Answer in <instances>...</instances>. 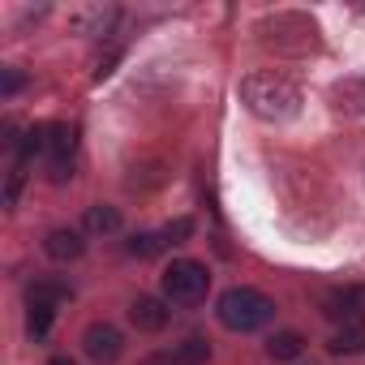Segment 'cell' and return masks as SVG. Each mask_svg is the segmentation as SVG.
Wrapping results in <instances>:
<instances>
[{
  "instance_id": "6da1fadb",
  "label": "cell",
  "mask_w": 365,
  "mask_h": 365,
  "mask_svg": "<svg viewBox=\"0 0 365 365\" xmlns=\"http://www.w3.org/2000/svg\"><path fill=\"white\" fill-rule=\"evenodd\" d=\"M241 103H245L258 120L279 125V120H292V116L301 112V91H297L284 73L258 69V73H245V78H241Z\"/></svg>"
},
{
  "instance_id": "7a4b0ae2",
  "label": "cell",
  "mask_w": 365,
  "mask_h": 365,
  "mask_svg": "<svg viewBox=\"0 0 365 365\" xmlns=\"http://www.w3.org/2000/svg\"><path fill=\"white\" fill-rule=\"evenodd\" d=\"M258 39L275 56H309V52L322 48L318 22L309 14H271V18H262L258 22Z\"/></svg>"
},
{
  "instance_id": "3957f363",
  "label": "cell",
  "mask_w": 365,
  "mask_h": 365,
  "mask_svg": "<svg viewBox=\"0 0 365 365\" xmlns=\"http://www.w3.org/2000/svg\"><path fill=\"white\" fill-rule=\"evenodd\" d=\"M215 314H220V322H224L228 331L250 335V331H258V327H267V322L275 318V301H271L267 292L241 284V288H228V292L220 297Z\"/></svg>"
},
{
  "instance_id": "277c9868",
  "label": "cell",
  "mask_w": 365,
  "mask_h": 365,
  "mask_svg": "<svg viewBox=\"0 0 365 365\" xmlns=\"http://www.w3.org/2000/svg\"><path fill=\"white\" fill-rule=\"evenodd\" d=\"M159 288H163V301L168 305H198L211 288V271L194 258H176L163 275H159Z\"/></svg>"
},
{
  "instance_id": "5b68a950",
  "label": "cell",
  "mask_w": 365,
  "mask_h": 365,
  "mask_svg": "<svg viewBox=\"0 0 365 365\" xmlns=\"http://www.w3.org/2000/svg\"><path fill=\"white\" fill-rule=\"evenodd\" d=\"M82 352H86L95 365H112V361H120V352H125V335H120L112 322H91L86 335H82Z\"/></svg>"
},
{
  "instance_id": "8992f818",
  "label": "cell",
  "mask_w": 365,
  "mask_h": 365,
  "mask_svg": "<svg viewBox=\"0 0 365 365\" xmlns=\"http://www.w3.org/2000/svg\"><path fill=\"white\" fill-rule=\"evenodd\" d=\"M129 322L142 331V335H159L168 322H172V305L163 297H133L129 305Z\"/></svg>"
},
{
  "instance_id": "52a82bcc",
  "label": "cell",
  "mask_w": 365,
  "mask_h": 365,
  "mask_svg": "<svg viewBox=\"0 0 365 365\" xmlns=\"http://www.w3.org/2000/svg\"><path fill=\"white\" fill-rule=\"evenodd\" d=\"M322 314L327 318H335V322H352V318H361L365 314V284H348V288H335V292H327L322 297Z\"/></svg>"
},
{
  "instance_id": "ba28073f",
  "label": "cell",
  "mask_w": 365,
  "mask_h": 365,
  "mask_svg": "<svg viewBox=\"0 0 365 365\" xmlns=\"http://www.w3.org/2000/svg\"><path fill=\"white\" fill-rule=\"evenodd\" d=\"M43 250H48L52 262H73V258L86 254V232L82 228H52L48 241H43Z\"/></svg>"
},
{
  "instance_id": "9c48e42d",
  "label": "cell",
  "mask_w": 365,
  "mask_h": 365,
  "mask_svg": "<svg viewBox=\"0 0 365 365\" xmlns=\"http://www.w3.org/2000/svg\"><path fill=\"white\" fill-rule=\"evenodd\" d=\"M331 103H335L344 116H365V73L339 78V82L331 86Z\"/></svg>"
},
{
  "instance_id": "30bf717a",
  "label": "cell",
  "mask_w": 365,
  "mask_h": 365,
  "mask_svg": "<svg viewBox=\"0 0 365 365\" xmlns=\"http://www.w3.org/2000/svg\"><path fill=\"white\" fill-rule=\"evenodd\" d=\"M327 352L331 356H356V352H365V322H348L344 331H335L331 344H327Z\"/></svg>"
},
{
  "instance_id": "8fae6325",
  "label": "cell",
  "mask_w": 365,
  "mask_h": 365,
  "mask_svg": "<svg viewBox=\"0 0 365 365\" xmlns=\"http://www.w3.org/2000/svg\"><path fill=\"white\" fill-rule=\"evenodd\" d=\"M301 352H305V335L301 331H275L267 339V356L271 361H297Z\"/></svg>"
},
{
  "instance_id": "7c38bea8",
  "label": "cell",
  "mask_w": 365,
  "mask_h": 365,
  "mask_svg": "<svg viewBox=\"0 0 365 365\" xmlns=\"http://www.w3.org/2000/svg\"><path fill=\"white\" fill-rule=\"evenodd\" d=\"M82 228L86 232H95V237H112L116 228H120V211L116 207H86V220H82Z\"/></svg>"
},
{
  "instance_id": "4fadbf2b",
  "label": "cell",
  "mask_w": 365,
  "mask_h": 365,
  "mask_svg": "<svg viewBox=\"0 0 365 365\" xmlns=\"http://www.w3.org/2000/svg\"><path fill=\"white\" fill-rule=\"evenodd\" d=\"M172 361H176V365H207V361H211V344L198 339V335H190V339H180V344L172 348Z\"/></svg>"
},
{
  "instance_id": "5bb4252c",
  "label": "cell",
  "mask_w": 365,
  "mask_h": 365,
  "mask_svg": "<svg viewBox=\"0 0 365 365\" xmlns=\"http://www.w3.org/2000/svg\"><path fill=\"white\" fill-rule=\"evenodd\" d=\"M52 318H56V305L26 301V335H31V339H43V335L52 331Z\"/></svg>"
},
{
  "instance_id": "9a60e30c",
  "label": "cell",
  "mask_w": 365,
  "mask_h": 365,
  "mask_svg": "<svg viewBox=\"0 0 365 365\" xmlns=\"http://www.w3.org/2000/svg\"><path fill=\"white\" fill-rule=\"evenodd\" d=\"M65 297H69V284L65 279H52V275L48 279H35L31 292H26V301H43V305H61Z\"/></svg>"
},
{
  "instance_id": "2e32d148",
  "label": "cell",
  "mask_w": 365,
  "mask_h": 365,
  "mask_svg": "<svg viewBox=\"0 0 365 365\" xmlns=\"http://www.w3.org/2000/svg\"><path fill=\"white\" fill-rule=\"evenodd\" d=\"M48 155L56 159H73V129L69 125H48Z\"/></svg>"
},
{
  "instance_id": "e0dca14e",
  "label": "cell",
  "mask_w": 365,
  "mask_h": 365,
  "mask_svg": "<svg viewBox=\"0 0 365 365\" xmlns=\"http://www.w3.org/2000/svg\"><path fill=\"white\" fill-rule=\"evenodd\" d=\"M163 245H168V241H163V232H159V237H155V232H133V237L125 241V250H129L133 258H155Z\"/></svg>"
},
{
  "instance_id": "ac0fdd59",
  "label": "cell",
  "mask_w": 365,
  "mask_h": 365,
  "mask_svg": "<svg viewBox=\"0 0 365 365\" xmlns=\"http://www.w3.org/2000/svg\"><path fill=\"white\" fill-rule=\"evenodd\" d=\"M194 237V220L190 215H176L168 228H163V241H172V245H180V241H190Z\"/></svg>"
},
{
  "instance_id": "d6986e66",
  "label": "cell",
  "mask_w": 365,
  "mask_h": 365,
  "mask_svg": "<svg viewBox=\"0 0 365 365\" xmlns=\"http://www.w3.org/2000/svg\"><path fill=\"white\" fill-rule=\"evenodd\" d=\"M22 180H26V163H14V172H9V185H5V207H18Z\"/></svg>"
},
{
  "instance_id": "ffe728a7",
  "label": "cell",
  "mask_w": 365,
  "mask_h": 365,
  "mask_svg": "<svg viewBox=\"0 0 365 365\" xmlns=\"http://www.w3.org/2000/svg\"><path fill=\"white\" fill-rule=\"evenodd\" d=\"M22 86H26L22 69H5V73H0V95H5V99H14V95H18Z\"/></svg>"
},
{
  "instance_id": "44dd1931",
  "label": "cell",
  "mask_w": 365,
  "mask_h": 365,
  "mask_svg": "<svg viewBox=\"0 0 365 365\" xmlns=\"http://www.w3.org/2000/svg\"><path fill=\"white\" fill-rule=\"evenodd\" d=\"M52 365H78L73 356H52Z\"/></svg>"
}]
</instances>
